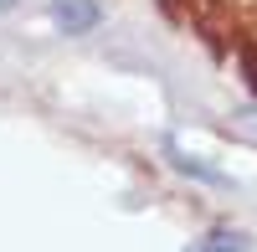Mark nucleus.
Instances as JSON below:
<instances>
[{"mask_svg":"<svg viewBox=\"0 0 257 252\" xmlns=\"http://www.w3.org/2000/svg\"><path fill=\"white\" fill-rule=\"evenodd\" d=\"M52 21L62 36H88L103 26V0H52Z\"/></svg>","mask_w":257,"mask_h":252,"instance_id":"1","label":"nucleus"},{"mask_svg":"<svg viewBox=\"0 0 257 252\" xmlns=\"http://www.w3.org/2000/svg\"><path fill=\"white\" fill-rule=\"evenodd\" d=\"M160 150H165V160H170V170H180V175L201 180V185H221V191L231 185V175H226V170H216V165H206V160H196V155H185L175 139H165Z\"/></svg>","mask_w":257,"mask_h":252,"instance_id":"2","label":"nucleus"},{"mask_svg":"<svg viewBox=\"0 0 257 252\" xmlns=\"http://www.w3.org/2000/svg\"><path fill=\"white\" fill-rule=\"evenodd\" d=\"M185 252H252V237L237 232V226H211V232H201Z\"/></svg>","mask_w":257,"mask_h":252,"instance_id":"3","label":"nucleus"},{"mask_svg":"<svg viewBox=\"0 0 257 252\" xmlns=\"http://www.w3.org/2000/svg\"><path fill=\"white\" fill-rule=\"evenodd\" d=\"M237 123H242L247 134H257V108H237Z\"/></svg>","mask_w":257,"mask_h":252,"instance_id":"4","label":"nucleus"},{"mask_svg":"<svg viewBox=\"0 0 257 252\" xmlns=\"http://www.w3.org/2000/svg\"><path fill=\"white\" fill-rule=\"evenodd\" d=\"M11 6H16V0H0V11H11Z\"/></svg>","mask_w":257,"mask_h":252,"instance_id":"5","label":"nucleus"}]
</instances>
